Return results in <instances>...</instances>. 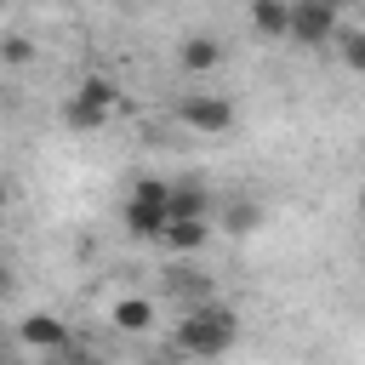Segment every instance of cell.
I'll use <instances>...</instances> for the list:
<instances>
[{
	"mask_svg": "<svg viewBox=\"0 0 365 365\" xmlns=\"http://www.w3.org/2000/svg\"><path fill=\"white\" fill-rule=\"evenodd\" d=\"M234 336H240V319H234V308H217V302L188 308L177 319V354H188V359H217L234 348Z\"/></svg>",
	"mask_w": 365,
	"mask_h": 365,
	"instance_id": "1",
	"label": "cell"
},
{
	"mask_svg": "<svg viewBox=\"0 0 365 365\" xmlns=\"http://www.w3.org/2000/svg\"><path fill=\"white\" fill-rule=\"evenodd\" d=\"M331 34H336V6H325V0H291L285 40H297V46H325Z\"/></svg>",
	"mask_w": 365,
	"mask_h": 365,
	"instance_id": "2",
	"label": "cell"
},
{
	"mask_svg": "<svg viewBox=\"0 0 365 365\" xmlns=\"http://www.w3.org/2000/svg\"><path fill=\"white\" fill-rule=\"evenodd\" d=\"M177 120L194 125V131H228L234 125V103L228 97H211V91H188L177 103Z\"/></svg>",
	"mask_w": 365,
	"mask_h": 365,
	"instance_id": "3",
	"label": "cell"
},
{
	"mask_svg": "<svg viewBox=\"0 0 365 365\" xmlns=\"http://www.w3.org/2000/svg\"><path fill=\"white\" fill-rule=\"evenodd\" d=\"M205 205H211L205 182H200V177H182V182H171V194H165V222H205Z\"/></svg>",
	"mask_w": 365,
	"mask_h": 365,
	"instance_id": "4",
	"label": "cell"
},
{
	"mask_svg": "<svg viewBox=\"0 0 365 365\" xmlns=\"http://www.w3.org/2000/svg\"><path fill=\"white\" fill-rule=\"evenodd\" d=\"M222 57H228V51H222V40H217V34H188V40L177 46V63H182V74H211Z\"/></svg>",
	"mask_w": 365,
	"mask_h": 365,
	"instance_id": "5",
	"label": "cell"
},
{
	"mask_svg": "<svg viewBox=\"0 0 365 365\" xmlns=\"http://www.w3.org/2000/svg\"><path fill=\"white\" fill-rule=\"evenodd\" d=\"M17 336H23L29 348H46V354H63V348H68V325H63L57 314H29V319L17 325Z\"/></svg>",
	"mask_w": 365,
	"mask_h": 365,
	"instance_id": "6",
	"label": "cell"
},
{
	"mask_svg": "<svg viewBox=\"0 0 365 365\" xmlns=\"http://www.w3.org/2000/svg\"><path fill=\"white\" fill-rule=\"evenodd\" d=\"M285 23H291V0H251V29L257 34L285 40Z\"/></svg>",
	"mask_w": 365,
	"mask_h": 365,
	"instance_id": "7",
	"label": "cell"
},
{
	"mask_svg": "<svg viewBox=\"0 0 365 365\" xmlns=\"http://www.w3.org/2000/svg\"><path fill=\"white\" fill-rule=\"evenodd\" d=\"M125 234H131V240H160V234H165V211L125 200Z\"/></svg>",
	"mask_w": 365,
	"mask_h": 365,
	"instance_id": "8",
	"label": "cell"
},
{
	"mask_svg": "<svg viewBox=\"0 0 365 365\" xmlns=\"http://www.w3.org/2000/svg\"><path fill=\"white\" fill-rule=\"evenodd\" d=\"M148 325H154V302L148 297H120L114 302V331L131 336V331H148Z\"/></svg>",
	"mask_w": 365,
	"mask_h": 365,
	"instance_id": "9",
	"label": "cell"
},
{
	"mask_svg": "<svg viewBox=\"0 0 365 365\" xmlns=\"http://www.w3.org/2000/svg\"><path fill=\"white\" fill-rule=\"evenodd\" d=\"M74 97H80V103H91V108H103V114H108V108H114V103H120V86H114V80H108V74H86V80H80V91H74Z\"/></svg>",
	"mask_w": 365,
	"mask_h": 365,
	"instance_id": "10",
	"label": "cell"
},
{
	"mask_svg": "<svg viewBox=\"0 0 365 365\" xmlns=\"http://www.w3.org/2000/svg\"><path fill=\"white\" fill-rule=\"evenodd\" d=\"M171 251H200L205 240H211V222H165V234H160Z\"/></svg>",
	"mask_w": 365,
	"mask_h": 365,
	"instance_id": "11",
	"label": "cell"
},
{
	"mask_svg": "<svg viewBox=\"0 0 365 365\" xmlns=\"http://www.w3.org/2000/svg\"><path fill=\"white\" fill-rule=\"evenodd\" d=\"M103 120H108V114H103V108H91V103H80V97H68V103H63V125H68V131H97Z\"/></svg>",
	"mask_w": 365,
	"mask_h": 365,
	"instance_id": "12",
	"label": "cell"
},
{
	"mask_svg": "<svg viewBox=\"0 0 365 365\" xmlns=\"http://www.w3.org/2000/svg\"><path fill=\"white\" fill-rule=\"evenodd\" d=\"M222 222H228V234H251V228L262 222V205H257V200H234V205L222 211Z\"/></svg>",
	"mask_w": 365,
	"mask_h": 365,
	"instance_id": "13",
	"label": "cell"
},
{
	"mask_svg": "<svg viewBox=\"0 0 365 365\" xmlns=\"http://www.w3.org/2000/svg\"><path fill=\"white\" fill-rule=\"evenodd\" d=\"M0 63H11V68L34 63V40L29 34H0Z\"/></svg>",
	"mask_w": 365,
	"mask_h": 365,
	"instance_id": "14",
	"label": "cell"
},
{
	"mask_svg": "<svg viewBox=\"0 0 365 365\" xmlns=\"http://www.w3.org/2000/svg\"><path fill=\"white\" fill-rule=\"evenodd\" d=\"M165 194H171V182H165V177H137V188H131V200H137V205H160V211H165Z\"/></svg>",
	"mask_w": 365,
	"mask_h": 365,
	"instance_id": "15",
	"label": "cell"
},
{
	"mask_svg": "<svg viewBox=\"0 0 365 365\" xmlns=\"http://www.w3.org/2000/svg\"><path fill=\"white\" fill-rule=\"evenodd\" d=\"M342 63H348V68H365V34H359V29L342 34Z\"/></svg>",
	"mask_w": 365,
	"mask_h": 365,
	"instance_id": "16",
	"label": "cell"
},
{
	"mask_svg": "<svg viewBox=\"0 0 365 365\" xmlns=\"http://www.w3.org/2000/svg\"><path fill=\"white\" fill-rule=\"evenodd\" d=\"M137 365H171V359H137Z\"/></svg>",
	"mask_w": 365,
	"mask_h": 365,
	"instance_id": "17",
	"label": "cell"
},
{
	"mask_svg": "<svg viewBox=\"0 0 365 365\" xmlns=\"http://www.w3.org/2000/svg\"><path fill=\"white\" fill-rule=\"evenodd\" d=\"M0 291H6V268H0Z\"/></svg>",
	"mask_w": 365,
	"mask_h": 365,
	"instance_id": "18",
	"label": "cell"
},
{
	"mask_svg": "<svg viewBox=\"0 0 365 365\" xmlns=\"http://www.w3.org/2000/svg\"><path fill=\"white\" fill-rule=\"evenodd\" d=\"M74 365H97V359H74Z\"/></svg>",
	"mask_w": 365,
	"mask_h": 365,
	"instance_id": "19",
	"label": "cell"
}]
</instances>
